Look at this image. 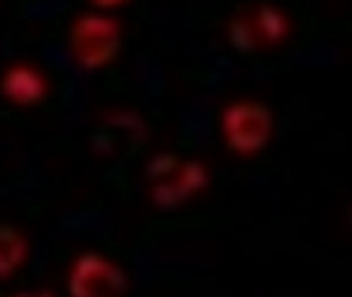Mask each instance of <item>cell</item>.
<instances>
[{
    "label": "cell",
    "mask_w": 352,
    "mask_h": 297,
    "mask_svg": "<svg viewBox=\"0 0 352 297\" xmlns=\"http://www.w3.org/2000/svg\"><path fill=\"white\" fill-rule=\"evenodd\" d=\"M71 52L82 68H104L120 52V26L104 14H82L71 28Z\"/></svg>",
    "instance_id": "obj_1"
},
{
    "label": "cell",
    "mask_w": 352,
    "mask_h": 297,
    "mask_svg": "<svg viewBox=\"0 0 352 297\" xmlns=\"http://www.w3.org/2000/svg\"><path fill=\"white\" fill-rule=\"evenodd\" d=\"M221 127L232 152L254 155L268 145L272 136V112L268 106L256 101H237L226 108Z\"/></svg>",
    "instance_id": "obj_2"
},
{
    "label": "cell",
    "mask_w": 352,
    "mask_h": 297,
    "mask_svg": "<svg viewBox=\"0 0 352 297\" xmlns=\"http://www.w3.org/2000/svg\"><path fill=\"white\" fill-rule=\"evenodd\" d=\"M151 176L155 180L153 199L162 209L181 206L192 192L207 185V171L200 162H179L169 155H162L153 162Z\"/></svg>",
    "instance_id": "obj_3"
},
{
    "label": "cell",
    "mask_w": 352,
    "mask_h": 297,
    "mask_svg": "<svg viewBox=\"0 0 352 297\" xmlns=\"http://www.w3.org/2000/svg\"><path fill=\"white\" fill-rule=\"evenodd\" d=\"M71 297H124L127 276L118 265L99 253H85L76 260L68 276Z\"/></svg>",
    "instance_id": "obj_4"
},
{
    "label": "cell",
    "mask_w": 352,
    "mask_h": 297,
    "mask_svg": "<svg viewBox=\"0 0 352 297\" xmlns=\"http://www.w3.org/2000/svg\"><path fill=\"white\" fill-rule=\"evenodd\" d=\"M3 91L14 104L28 106L43 99L45 91H47V84H45V80L33 68L19 66V68H10L8 75L3 78Z\"/></svg>",
    "instance_id": "obj_5"
},
{
    "label": "cell",
    "mask_w": 352,
    "mask_h": 297,
    "mask_svg": "<svg viewBox=\"0 0 352 297\" xmlns=\"http://www.w3.org/2000/svg\"><path fill=\"white\" fill-rule=\"evenodd\" d=\"M26 260V241L14 227L0 225V276H10Z\"/></svg>",
    "instance_id": "obj_6"
},
{
    "label": "cell",
    "mask_w": 352,
    "mask_h": 297,
    "mask_svg": "<svg viewBox=\"0 0 352 297\" xmlns=\"http://www.w3.org/2000/svg\"><path fill=\"white\" fill-rule=\"evenodd\" d=\"M258 28L268 43H280L289 31L285 14L277 8H272V5H263V8L258 10Z\"/></svg>",
    "instance_id": "obj_7"
},
{
    "label": "cell",
    "mask_w": 352,
    "mask_h": 297,
    "mask_svg": "<svg viewBox=\"0 0 352 297\" xmlns=\"http://www.w3.org/2000/svg\"><path fill=\"white\" fill-rule=\"evenodd\" d=\"M230 43H232V47L240 49L244 54L254 52V49L258 47L256 31H254V26L249 24L247 19H235L230 24Z\"/></svg>",
    "instance_id": "obj_8"
},
{
    "label": "cell",
    "mask_w": 352,
    "mask_h": 297,
    "mask_svg": "<svg viewBox=\"0 0 352 297\" xmlns=\"http://www.w3.org/2000/svg\"><path fill=\"white\" fill-rule=\"evenodd\" d=\"M92 3L99 5V8H120L127 0H92Z\"/></svg>",
    "instance_id": "obj_9"
},
{
    "label": "cell",
    "mask_w": 352,
    "mask_h": 297,
    "mask_svg": "<svg viewBox=\"0 0 352 297\" xmlns=\"http://www.w3.org/2000/svg\"><path fill=\"white\" fill-rule=\"evenodd\" d=\"M14 297H52L50 293H21V295H14Z\"/></svg>",
    "instance_id": "obj_10"
}]
</instances>
